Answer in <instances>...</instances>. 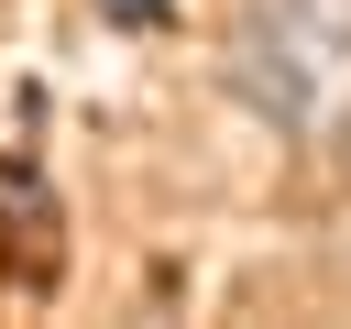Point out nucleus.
<instances>
[{
  "label": "nucleus",
  "mask_w": 351,
  "mask_h": 329,
  "mask_svg": "<svg viewBox=\"0 0 351 329\" xmlns=\"http://www.w3.org/2000/svg\"><path fill=\"white\" fill-rule=\"evenodd\" d=\"M165 11H176V0H99V22H121V33H154Z\"/></svg>",
  "instance_id": "f03ea898"
},
{
  "label": "nucleus",
  "mask_w": 351,
  "mask_h": 329,
  "mask_svg": "<svg viewBox=\"0 0 351 329\" xmlns=\"http://www.w3.org/2000/svg\"><path fill=\"white\" fill-rule=\"evenodd\" d=\"M230 88L274 132H340L351 121V0H241Z\"/></svg>",
  "instance_id": "f257e3e1"
}]
</instances>
